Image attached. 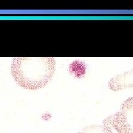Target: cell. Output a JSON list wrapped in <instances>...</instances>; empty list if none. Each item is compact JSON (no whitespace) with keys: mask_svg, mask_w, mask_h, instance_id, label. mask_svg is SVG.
Instances as JSON below:
<instances>
[{"mask_svg":"<svg viewBox=\"0 0 133 133\" xmlns=\"http://www.w3.org/2000/svg\"><path fill=\"white\" fill-rule=\"evenodd\" d=\"M10 69L13 78L21 87L38 90L52 79L56 61L52 57H16Z\"/></svg>","mask_w":133,"mask_h":133,"instance_id":"6da1fadb","label":"cell"},{"mask_svg":"<svg viewBox=\"0 0 133 133\" xmlns=\"http://www.w3.org/2000/svg\"><path fill=\"white\" fill-rule=\"evenodd\" d=\"M104 125L118 133H133V97L125 100L118 112L105 119Z\"/></svg>","mask_w":133,"mask_h":133,"instance_id":"7a4b0ae2","label":"cell"},{"mask_svg":"<svg viewBox=\"0 0 133 133\" xmlns=\"http://www.w3.org/2000/svg\"><path fill=\"white\" fill-rule=\"evenodd\" d=\"M109 87L113 91L133 87V69L111 78L109 82Z\"/></svg>","mask_w":133,"mask_h":133,"instance_id":"3957f363","label":"cell"},{"mask_svg":"<svg viewBox=\"0 0 133 133\" xmlns=\"http://www.w3.org/2000/svg\"><path fill=\"white\" fill-rule=\"evenodd\" d=\"M78 133H113L110 127L105 125H90L86 127Z\"/></svg>","mask_w":133,"mask_h":133,"instance_id":"277c9868","label":"cell"}]
</instances>
